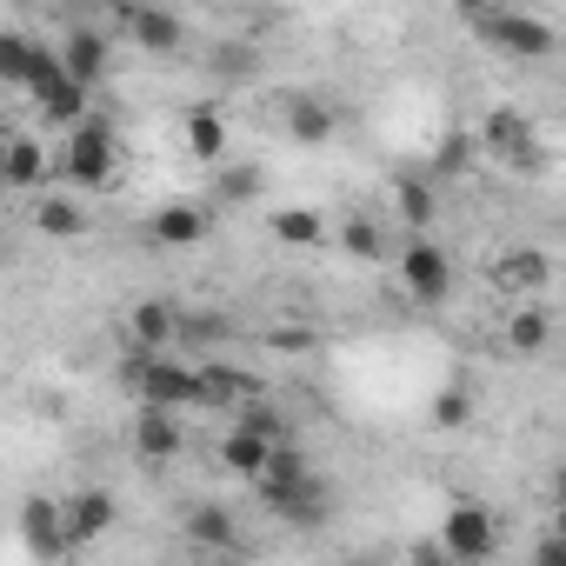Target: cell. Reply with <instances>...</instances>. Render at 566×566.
I'll return each mask as SVG.
<instances>
[{"label":"cell","instance_id":"6da1fadb","mask_svg":"<svg viewBox=\"0 0 566 566\" xmlns=\"http://www.w3.org/2000/svg\"><path fill=\"white\" fill-rule=\"evenodd\" d=\"M87 81L54 54V48H41V61H34V81H28V101L41 107V120H54V127H81L87 120Z\"/></svg>","mask_w":566,"mask_h":566},{"label":"cell","instance_id":"7a4b0ae2","mask_svg":"<svg viewBox=\"0 0 566 566\" xmlns=\"http://www.w3.org/2000/svg\"><path fill=\"white\" fill-rule=\"evenodd\" d=\"M400 287H407L420 307H447V301H453V260H447V247H433L427 233H413V240L400 247Z\"/></svg>","mask_w":566,"mask_h":566},{"label":"cell","instance_id":"3957f363","mask_svg":"<svg viewBox=\"0 0 566 566\" xmlns=\"http://www.w3.org/2000/svg\"><path fill=\"white\" fill-rule=\"evenodd\" d=\"M473 34L486 41V48H500V54H513V61H546L553 48H559V34L539 21V14H480L473 21Z\"/></svg>","mask_w":566,"mask_h":566},{"label":"cell","instance_id":"277c9868","mask_svg":"<svg viewBox=\"0 0 566 566\" xmlns=\"http://www.w3.org/2000/svg\"><path fill=\"white\" fill-rule=\"evenodd\" d=\"M61 174H67L74 187H107V174H114V127H107L101 114H87L81 127H67Z\"/></svg>","mask_w":566,"mask_h":566},{"label":"cell","instance_id":"5b68a950","mask_svg":"<svg viewBox=\"0 0 566 566\" xmlns=\"http://www.w3.org/2000/svg\"><path fill=\"white\" fill-rule=\"evenodd\" d=\"M480 154L506 160L513 174H533V167H539V134H533V120H526L520 107H493V114L480 120Z\"/></svg>","mask_w":566,"mask_h":566},{"label":"cell","instance_id":"8992f818","mask_svg":"<svg viewBox=\"0 0 566 566\" xmlns=\"http://www.w3.org/2000/svg\"><path fill=\"white\" fill-rule=\"evenodd\" d=\"M493 546H500L493 513H486L480 500H453L447 520H440V553H453V559H486Z\"/></svg>","mask_w":566,"mask_h":566},{"label":"cell","instance_id":"52a82bcc","mask_svg":"<svg viewBox=\"0 0 566 566\" xmlns=\"http://www.w3.org/2000/svg\"><path fill=\"white\" fill-rule=\"evenodd\" d=\"M120 34H127L134 48H147V54H174L187 28H180V8H174V0H140V8L120 14Z\"/></svg>","mask_w":566,"mask_h":566},{"label":"cell","instance_id":"ba28073f","mask_svg":"<svg viewBox=\"0 0 566 566\" xmlns=\"http://www.w3.org/2000/svg\"><path fill=\"white\" fill-rule=\"evenodd\" d=\"M134 453H140V460H154V467L180 460V453H187L180 407H140V420H134Z\"/></svg>","mask_w":566,"mask_h":566},{"label":"cell","instance_id":"9c48e42d","mask_svg":"<svg viewBox=\"0 0 566 566\" xmlns=\"http://www.w3.org/2000/svg\"><path fill=\"white\" fill-rule=\"evenodd\" d=\"M180 327H187V307L180 301H140L127 314V340L160 347V354H180Z\"/></svg>","mask_w":566,"mask_h":566},{"label":"cell","instance_id":"30bf717a","mask_svg":"<svg viewBox=\"0 0 566 566\" xmlns=\"http://www.w3.org/2000/svg\"><path fill=\"white\" fill-rule=\"evenodd\" d=\"M493 280H500L506 294H520V301H539V294H546V280H553V260H546L539 247H513V253H500Z\"/></svg>","mask_w":566,"mask_h":566},{"label":"cell","instance_id":"8fae6325","mask_svg":"<svg viewBox=\"0 0 566 566\" xmlns=\"http://www.w3.org/2000/svg\"><path fill=\"white\" fill-rule=\"evenodd\" d=\"M334 107L321 101V94H287V140L294 147H327L334 140Z\"/></svg>","mask_w":566,"mask_h":566},{"label":"cell","instance_id":"7c38bea8","mask_svg":"<svg viewBox=\"0 0 566 566\" xmlns=\"http://www.w3.org/2000/svg\"><path fill=\"white\" fill-rule=\"evenodd\" d=\"M273 447H280V440H266V433H253V427H240V420H233V433L220 440V467H227V473H240V480H260V473H266V460H273Z\"/></svg>","mask_w":566,"mask_h":566},{"label":"cell","instance_id":"4fadbf2b","mask_svg":"<svg viewBox=\"0 0 566 566\" xmlns=\"http://www.w3.org/2000/svg\"><path fill=\"white\" fill-rule=\"evenodd\" d=\"M147 240H154V247L187 253V247H200V240H207V213H200V207H160V213L147 220Z\"/></svg>","mask_w":566,"mask_h":566},{"label":"cell","instance_id":"5bb4252c","mask_svg":"<svg viewBox=\"0 0 566 566\" xmlns=\"http://www.w3.org/2000/svg\"><path fill=\"white\" fill-rule=\"evenodd\" d=\"M61 513H67V526H74V539L81 546H94L107 526H114V493H101V486H87V493H74V500H61Z\"/></svg>","mask_w":566,"mask_h":566},{"label":"cell","instance_id":"9a60e30c","mask_svg":"<svg viewBox=\"0 0 566 566\" xmlns=\"http://www.w3.org/2000/svg\"><path fill=\"white\" fill-rule=\"evenodd\" d=\"M107 41H114V34H101V28H74V34L61 41V61H67L87 87H101V74H107Z\"/></svg>","mask_w":566,"mask_h":566},{"label":"cell","instance_id":"2e32d148","mask_svg":"<svg viewBox=\"0 0 566 566\" xmlns=\"http://www.w3.org/2000/svg\"><path fill=\"white\" fill-rule=\"evenodd\" d=\"M187 154H193L200 167H220V160H227V120H220L213 107H193V114H187Z\"/></svg>","mask_w":566,"mask_h":566},{"label":"cell","instance_id":"e0dca14e","mask_svg":"<svg viewBox=\"0 0 566 566\" xmlns=\"http://www.w3.org/2000/svg\"><path fill=\"white\" fill-rule=\"evenodd\" d=\"M546 340H553V321H546V307H539V301L513 307V321H506V347H513L520 360H533V354H546Z\"/></svg>","mask_w":566,"mask_h":566},{"label":"cell","instance_id":"ac0fdd59","mask_svg":"<svg viewBox=\"0 0 566 566\" xmlns=\"http://www.w3.org/2000/svg\"><path fill=\"white\" fill-rule=\"evenodd\" d=\"M0 174H8L14 193H34V187L48 180V154H41V140L14 134V140H8V167H0Z\"/></svg>","mask_w":566,"mask_h":566},{"label":"cell","instance_id":"d6986e66","mask_svg":"<svg viewBox=\"0 0 566 566\" xmlns=\"http://www.w3.org/2000/svg\"><path fill=\"white\" fill-rule=\"evenodd\" d=\"M240 400H253V380L247 374H233V367H200V407H240Z\"/></svg>","mask_w":566,"mask_h":566},{"label":"cell","instance_id":"ffe728a7","mask_svg":"<svg viewBox=\"0 0 566 566\" xmlns=\"http://www.w3.org/2000/svg\"><path fill=\"white\" fill-rule=\"evenodd\" d=\"M187 539H193V546H213V553L240 546V533H233V513H227V506H193V513H187Z\"/></svg>","mask_w":566,"mask_h":566},{"label":"cell","instance_id":"44dd1931","mask_svg":"<svg viewBox=\"0 0 566 566\" xmlns=\"http://www.w3.org/2000/svg\"><path fill=\"white\" fill-rule=\"evenodd\" d=\"M273 240H280V247H327V227H321V213H307V207H280V213H273Z\"/></svg>","mask_w":566,"mask_h":566},{"label":"cell","instance_id":"7402d4cb","mask_svg":"<svg viewBox=\"0 0 566 566\" xmlns=\"http://www.w3.org/2000/svg\"><path fill=\"white\" fill-rule=\"evenodd\" d=\"M34 227H41L48 240H74V233H87V213H81L67 193H48V200L34 207Z\"/></svg>","mask_w":566,"mask_h":566},{"label":"cell","instance_id":"603a6c76","mask_svg":"<svg viewBox=\"0 0 566 566\" xmlns=\"http://www.w3.org/2000/svg\"><path fill=\"white\" fill-rule=\"evenodd\" d=\"M34 61H41V48L28 34H0V81H8V87H28Z\"/></svg>","mask_w":566,"mask_h":566},{"label":"cell","instance_id":"cb8c5ba5","mask_svg":"<svg viewBox=\"0 0 566 566\" xmlns=\"http://www.w3.org/2000/svg\"><path fill=\"white\" fill-rule=\"evenodd\" d=\"M467 420H473V387H467V380H447V387L433 394V427L453 433V427H467Z\"/></svg>","mask_w":566,"mask_h":566},{"label":"cell","instance_id":"d4e9b609","mask_svg":"<svg viewBox=\"0 0 566 566\" xmlns=\"http://www.w3.org/2000/svg\"><path fill=\"white\" fill-rule=\"evenodd\" d=\"M400 220H407L413 233L433 227V180H413V174L400 180Z\"/></svg>","mask_w":566,"mask_h":566},{"label":"cell","instance_id":"484cf974","mask_svg":"<svg viewBox=\"0 0 566 566\" xmlns=\"http://www.w3.org/2000/svg\"><path fill=\"white\" fill-rule=\"evenodd\" d=\"M213 74H220V81H253V74H260V54H253L247 41H220V48H213Z\"/></svg>","mask_w":566,"mask_h":566},{"label":"cell","instance_id":"4316f807","mask_svg":"<svg viewBox=\"0 0 566 566\" xmlns=\"http://www.w3.org/2000/svg\"><path fill=\"white\" fill-rule=\"evenodd\" d=\"M260 187H266V174H260V167H220V174H213V193H220V200H233V207H247Z\"/></svg>","mask_w":566,"mask_h":566},{"label":"cell","instance_id":"83f0119b","mask_svg":"<svg viewBox=\"0 0 566 566\" xmlns=\"http://www.w3.org/2000/svg\"><path fill=\"white\" fill-rule=\"evenodd\" d=\"M340 247H347L354 260H380V253H387V240H380L374 220H347V227H340Z\"/></svg>","mask_w":566,"mask_h":566},{"label":"cell","instance_id":"f1b7e54d","mask_svg":"<svg viewBox=\"0 0 566 566\" xmlns=\"http://www.w3.org/2000/svg\"><path fill=\"white\" fill-rule=\"evenodd\" d=\"M233 327H227V314H187V327H180V347H220Z\"/></svg>","mask_w":566,"mask_h":566},{"label":"cell","instance_id":"f546056e","mask_svg":"<svg viewBox=\"0 0 566 566\" xmlns=\"http://www.w3.org/2000/svg\"><path fill=\"white\" fill-rule=\"evenodd\" d=\"M233 420H240V427H253V433H266V440H287V427H280V413H273V407H266L260 394H253V400H240V407H233Z\"/></svg>","mask_w":566,"mask_h":566},{"label":"cell","instance_id":"4dcf8cb0","mask_svg":"<svg viewBox=\"0 0 566 566\" xmlns=\"http://www.w3.org/2000/svg\"><path fill=\"white\" fill-rule=\"evenodd\" d=\"M473 147H480V140L453 127V134H447V147H440V174H453V167H467V154H473Z\"/></svg>","mask_w":566,"mask_h":566},{"label":"cell","instance_id":"1f68e13d","mask_svg":"<svg viewBox=\"0 0 566 566\" xmlns=\"http://www.w3.org/2000/svg\"><path fill=\"white\" fill-rule=\"evenodd\" d=\"M453 8H460L467 21H480V14H493V0H453Z\"/></svg>","mask_w":566,"mask_h":566},{"label":"cell","instance_id":"d6a6232c","mask_svg":"<svg viewBox=\"0 0 566 566\" xmlns=\"http://www.w3.org/2000/svg\"><path fill=\"white\" fill-rule=\"evenodd\" d=\"M87 8H107V14L120 21V14H127V0H87Z\"/></svg>","mask_w":566,"mask_h":566},{"label":"cell","instance_id":"836d02e7","mask_svg":"<svg viewBox=\"0 0 566 566\" xmlns=\"http://www.w3.org/2000/svg\"><path fill=\"white\" fill-rule=\"evenodd\" d=\"M553 500H566V460H559V473H553Z\"/></svg>","mask_w":566,"mask_h":566},{"label":"cell","instance_id":"e575fe53","mask_svg":"<svg viewBox=\"0 0 566 566\" xmlns=\"http://www.w3.org/2000/svg\"><path fill=\"white\" fill-rule=\"evenodd\" d=\"M553 526H559V533H566V500H559V506H553Z\"/></svg>","mask_w":566,"mask_h":566}]
</instances>
